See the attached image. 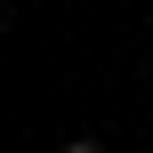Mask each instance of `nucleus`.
<instances>
[{
  "label": "nucleus",
  "mask_w": 153,
  "mask_h": 153,
  "mask_svg": "<svg viewBox=\"0 0 153 153\" xmlns=\"http://www.w3.org/2000/svg\"><path fill=\"white\" fill-rule=\"evenodd\" d=\"M56 153H97V137H73V145H56Z\"/></svg>",
  "instance_id": "f257e3e1"
}]
</instances>
